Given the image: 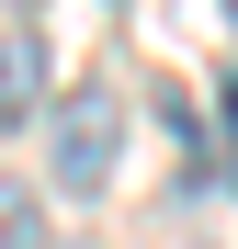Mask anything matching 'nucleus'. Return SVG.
<instances>
[{"mask_svg": "<svg viewBox=\"0 0 238 249\" xmlns=\"http://www.w3.org/2000/svg\"><path fill=\"white\" fill-rule=\"evenodd\" d=\"M0 249H46V193L0 181Z\"/></svg>", "mask_w": 238, "mask_h": 249, "instance_id": "3", "label": "nucleus"}, {"mask_svg": "<svg viewBox=\"0 0 238 249\" xmlns=\"http://www.w3.org/2000/svg\"><path fill=\"white\" fill-rule=\"evenodd\" d=\"M227 23H238V0H227Z\"/></svg>", "mask_w": 238, "mask_h": 249, "instance_id": "6", "label": "nucleus"}, {"mask_svg": "<svg viewBox=\"0 0 238 249\" xmlns=\"http://www.w3.org/2000/svg\"><path fill=\"white\" fill-rule=\"evenodd\" d=\"M46 102V34L34 23H0V124H23Z\"/></svg>", "mask_w": 238, "mask_h": 249, "instance_id": "2", "label": "nucleus"}, {"mask_svg": "<svg viewBox=\"0 0 238 249\" xmlns=\"http://www.w3.org/2000/svg\"><path fill=\"white\" fill-rule=\"evenodd\" d=\"M227 193H238V102H227Z\"/></svg>", "mask_w": 238, "mask_h": 249, "instance_id": "4", "label": "nucleus"}, {"mask_svg": "<svg viewBox=\"0 0 238 249\" xmlns=\"http://www.w3.org/2000/svg\"><path fill=\"white\" fill-rule=\"evenodd\" d=\"M113 159H125V102H113V79L57 91V102H46V181H57V193H102Z\"/></svg>", "mask_w": 238, "mask_h": 249, "instance_id": "1", "label": "nucleus"}, {"mask_svg": "<svg viewBox=\"0 0 238 249\" xmlns=\"http://www.w3.org/2000/svg\"><path fill=\"white\" fill-rule=\"evenodd\" d=\"M0 12H23V0H0Z\"/></svg>", "mask_w": 238, "mask_h": 249, "instance_id": "5", "label": "nucleus"}]
</instances>
